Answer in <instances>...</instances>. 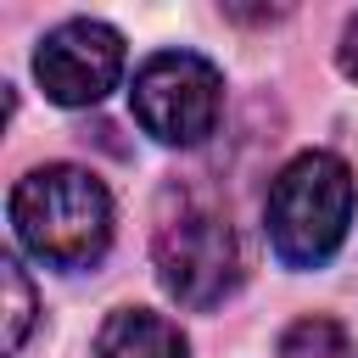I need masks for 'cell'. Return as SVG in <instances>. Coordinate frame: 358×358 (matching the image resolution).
<instances>
[{
	"instance_id": "6da1fadb",
	"label": "cell",
	"mask_w": 358,
	"mask_h": 358,
	"mask_svg": "<svg viewBox=\"0 0 358 358\" xmlns=\"http://www.w3.org/2000/svg\"><path fill=\"white\" fill-rule=\"evenodd\" d=\"M6 218H11L17 246L28 257H39L45 268H62V274L95 268L112 246V196L78 162L28 168L11 185Z\"/></svg>"
},
{
	"instance_id": "7a4b0ae2",
	"label": "cell",
	"mask_w": 358,
	"mask_h": 358,
	"mask_svg": "<svg viewBox=\"0 0 358 358\" xmlns=\"http://www.w3.org/2000/svg\"><path fill=\"white\" fill-rule=\"evenodd\" d=\"M352 207H358V185L336 151L291 157L274 173L268 201H263V229H268L274 257L285 268H324L347 241Z\"/></svg>"
},
{
	"instance_id": "3957f363",
	"label": "cell",
	"mask_w": 358,
	"mask_h": 358,
	"mask_svg": "<svg viewBox=\"0 0 358 358\" xmlns=\"http://www.w3.org/2000/svg\"><path fill=\"white\" fill-rule=\"evenodd\" d=\"M151 257H157L162 291L190 313H213L241 285V241H235L229 218L196 196H179L157 218Z\"/></svg>"
},
{
	"instance_id": "277c9868",
	"label": "cell",
	"mask_w": 358,
	"mask_h": 358,
	"mask_svg": "<svg viewBox=\"0 0 358 358\" xmlns=\"http://www.w3.org/2000/svg\"><path fill=\"white\" fill-rule=\"evenodd\" d=\"M129 112L157 145H201L224 112V73L196 50H157L134 67Z\"/></svg>"
},
{
	"instance_id": "5b68a950",
	"label": "cell",
	"mask_w": 358,
	"mask_h": 358,
	"mask_svg": "<svg viewBox=\"0 0 358 358\" xmlns=\"http://www.w3.org/2000/svg\"><path fill=\"white\" fill-rule=\"evenodd\" d=\"M34 78L56 106H95L123 78V34L101 17H67L39 39Z\"/></svg>"
},
{
	"instance_id": "8992f818",
	"label": "cell",
	"mask_w": 358,
	"mask_h": 358,
	"mask_svg": "<svg viewBox=\"0 0 358 358\" xmlns=\"http://www.w3.org/2000/svg\"><path fill=\"white\" fill-rule=\"evenodd\" d=\"M95 358H190V341L168 313L117 308L95 330Z\"/></svg>"
},
{
	"instance_id": "52a82bcc",
	"label": "cell",
	"mask_w": 358,
	"mask_h": 358,
	"mask_svg": "<svg viewBox=\"0 0 358 358\" xmlns=\"http://www.w3.org/2000/svg\"><path fill=\"white\" fill-rule=\"evenodd\" d=\"M280 358H347V330L330 313H308V319L285 324Z\"/></svg>"
},
{
	"instance_id": "ba28073f",
	"label": "cell",
	"mask_w": 358,
	"mask_h": 358,
	"mask_svg": "<svg viewBox=\"0 0 358 358\" xmlns=\"http://www.w3.org/2000/svg\"><path fill=\"white\" fill-rule=\"evenodd\" d=\"M0 285H6V352H17L22 336H28V324H34V285H28V274H22L17 257L0 263Z\"/></svg>"
},
{
	"instance_id": "9c48e42d",
	"label": "cell",
	"mask_w": 358,
	"mask_h": 358,
	"mask_svg": "<svg viewBox=\"0 0 358 358\" xmlns=\"http://www.w3.org/2000/svg\"><path fill=\"white\" fill-rule=\"evenodd\" d=\"M336 67H341V78H352V84H358V11H352V17H347V28H341Z\"/></svg>"
}]
</instances>
